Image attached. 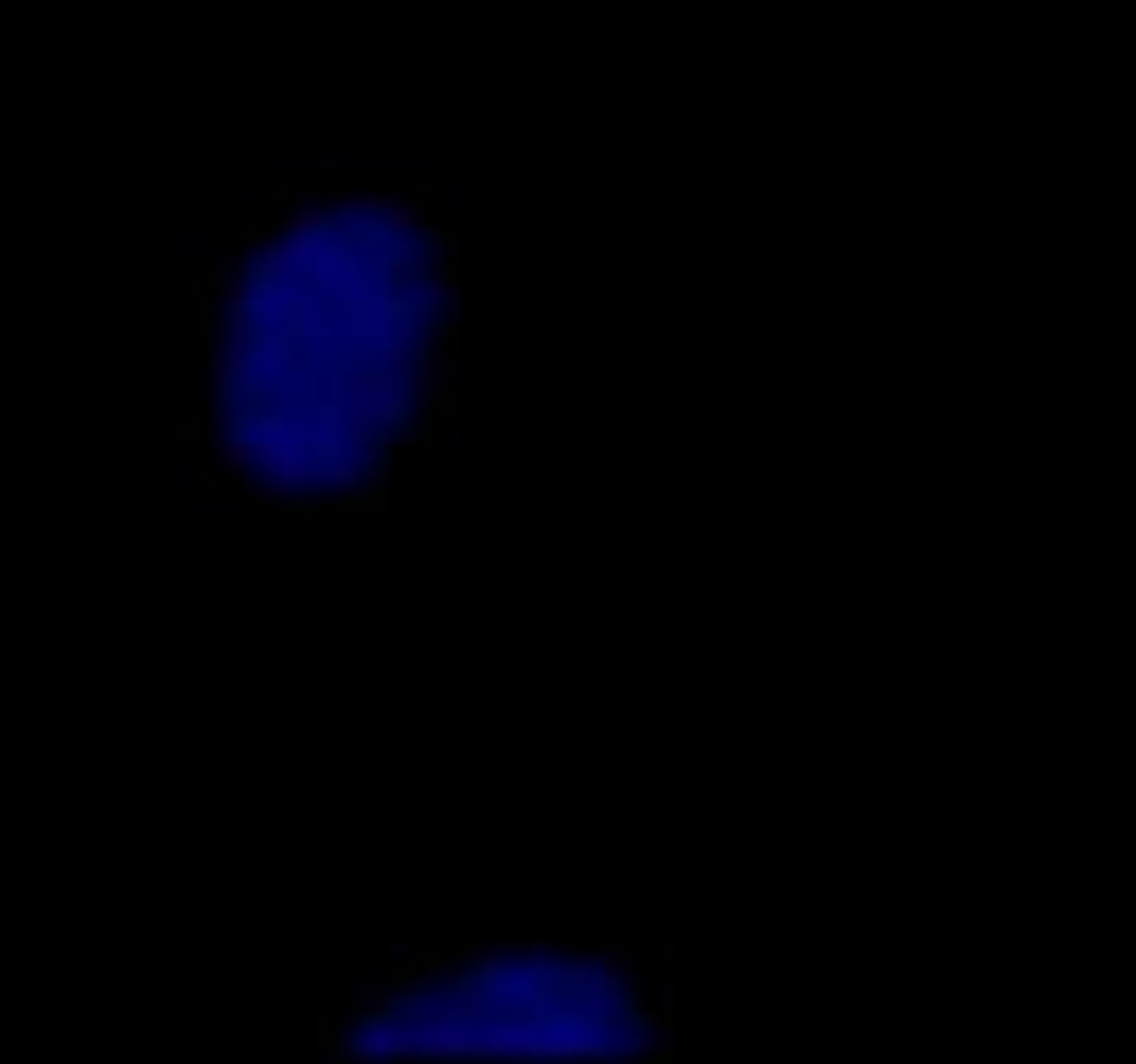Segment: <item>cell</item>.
<instances>
[{
  "instance_id": "cell-1",
  "label": "cell",
  "mask_w": 1136,
  "mask_h": 1064,
  "mask_svg": "<svg viewBox=\"0 0 1136 1064\" xmlns=\"http://www.w3.org/2000/svg\"><path fill=\"white\" fill-rule=\"evenodd\" d=\"M178 439H183V444H200V416H195V411H183V421H178Z\"/></svg>"
},
{
  "instance_id": "cell-2",
  "label": "cell",
  "mask_w": 1136,
  "mask_h": 1064,
  "mask_svg": "<svg viewBox=\"0 0 1136 1064\" xmlns=\"http://www.w3.org/2000/svg\"><path fill=\"white\" fill-rule=\"evenodd\" d=\"M272 200H277V206H295V200H300V183H277Z\"/></svg>"
}]
</instances>
